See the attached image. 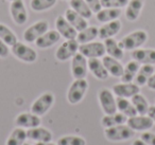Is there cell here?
<instances>
[{
    "instance_id": "e0dca14e",
    "label": "cell",
    "mask_w": 155,
    "mask_h": 145,
    "mask_svg": "<svg viewBox=\"0 0 155 145\" xmlns=\"http://www.w3.org/2000/svg\"><path fill=\"white\" fill-rule=\"evenodd\" d=\"M61 39L60 33L56 30H48L45 34H43L38 39L35 40V45L39 49H48L55 44H58Z\"/></svg>"
},
{
    "instance_id": "3957f363",
    "label": "cell",
    "mask_w": 155,
    "mask_h": 145,
    "mask_svg": "<svg viewBox=\"0 0 155 145\" xmlns=\"http://www.w3.org/2000/svg\"><path fill=\"white\" fill-rule=\"evenodd\" d=\"M87 90H88V83L86 79H74L67 91V101L71 105L80 103L85 96Z\"/></svg>"
},
{
    "instance_id": "7a4b0ae2",
    "label": "cell",
    "mask_w": 155,
    "mask_h": 145,
    "mask_svg": "<svg viewBox=\"0 0 155 145\" xmlns=\"http://www.w3.org/2000/svg\"><path fill=\"white\" fill-rule=\"evenodd\" d=\"M134 134H135V131L132 128H130L127 123L105 128V130H104V136L110 142L127 141L133 138Z\"/></svg>"
},
{
    "instance_id": "4dcf8cb0",
    "label": "cell",
    "mask_w": 155,
    "mask_h": 145,
    "mask_svg": "<svg viewBox=\"0 0 155 145\" xmlns=\"http://www.w3.org/2000/svg\"><path fill=\"white\" fill-rule=\"evenodd\" d=\"M69 5H70V9H72L73 11H75L78 14H80L86 19H89L93 16L94 13L89 9L85 0H70Z\"/></svg>"
},
{
    "instance_id": "836d02e7",
    "label": "cell",
    "mask_w": 155,
    "mask_h": 145,
    "mask_svg": "<svg viewBox=\"0 0 155 145\" xmlns=\"http://www.w3.org/2000/svg\"><path fill=\"white\" fill-rule=\"evenodd\" d=\"M0 39L5 41L9 47L14 46L18 41L17 37L14 34L13 31L3 24H0Z\"/></svg>"
},
{
    "instance_id": "44dd1931",
    "label": "cell",
    "mask_w": 155,
    "mask_h": 145,
    "mask_svg": "<svg viewBox=\"0 0 155 145\" xmlns=\"http://www.w3.org/2000/svg\"><path fill=\"white\" fill-rule=\"evenodd\" d=\"M65 18L69 21V24L78 31L84 30L88 27V22H87V19L84 18L83 16H81L80 14H78L75 11H73L72 9H68L65 12Z\"/></svg>"
},
{
    "instance_id": "8fae6325",
    "label": "cell",
    "mask_w": 155,
    "mask_h": 145,
    "mask_svg": "<svg viewBox=\"0 0 155 145\" xmlns=\"http://www.w3.org/2000/svg\"><path fill=\"white\" fill-rule=\"evenodd\" d=\"M10 13L13 21L18 26H22L28 20V12L24 0H14L10 7Z\"/></svg>"
},
{
    "instance_id": "30bf717a",
    "label": "cell",
    "mask_w": 155,
    "mask_h": 145,
    "mask_svg": "<svg viewBox=\"0 0 155 145\" xmlns=\"http://www.w3.org/2000/svg\"><path fill=\"white\" fill-rule=\"evenodd\" d=\"M49 30V22L47 20H39L33 24L24 32V39L27 43H35L43 34Z\"/></svg>"
},
{
    "instance_id": "ab89813d",
    "label": "cell",
    "mask_w": 155,
    "mask_h": 145,
    "mask_svg": "<svg viewBox=\"0 0 155 145\" xmlns=\"http://www.w3.org/2000/svg\"><path fill=\"white\" fill-rule=\"evenodd\" d=\"M10 53V47L0 39V57L1 58H5L8 57Z\"/></svg>"
},
{
    "instance_id": "ba28073f",
    "label": "cell",
    "mask_w": 155,
    "mask_h": 145,
    "mask_svg": "<svg viewBox=\"0 0 155 145\" xmlns=\"http://www.w3.org/2000/svg\"><path fill=\"white\" fill-rule=\"evenodd\" d=\"M88 73V64L87 58L84 55L78 52L72 58H71V74L73 79H86Z\"/></svg>"
},
{
    "instance_id": "f1b7e54d",
    "label": "cell",
    "mask_w": 155,
    "mask_h": 145,
    "mask_svg": "<svg viewBox=\"0 0 155 145\" xmlns=\"http://www.w3.org/2000/svg\"><path fill=\"white\" fill-rule=\"evenodd\" d=\"M103 44L107 55L112 56L114 58H117V60H121L123 57V50L120 48L119 44L114 39V37L104 39Z\"/></svg>"
},
{
    "instance_id": "ac0fdd59",
    "label": "cell",
    "mask_w": 155,
    "mask_h": 145,
    "mask_svg": "<svg viewBox=\"0 0 155 145\" xmlns=\"http://www.w3.org/2000/svg\"><path fill=\"white\" fill-rule=\"evenodd\" d=\"M27 138L34 142H49L52 140V132L47 128L37 126L27 130Z\"/></svg>"
},
{
    "instance_id": "f35d334b",
    "label": "cell",
    "mask_w": 155,
    "mask_h": 145,
    "mask_svg": "<svg viewBox=\"0 0 155 145\" xmlns=\"http://www.w3.org/2000/svg\"><path fill=\"white\" fill-rule=\"evenodd\" d=\"M85 1H86L89 9L91 10V12L95 14H97L103 8L101 5V0H85Z\"/></svg>"
},
{
    "instance_id": "d4e9b609",
    "label": "cell",
    "mask_w": 155,
    "mask_h": 145,
    "mask_svg": "<svg viewBox=\"0 0 155 145\" xmlns=\"http://www.w3.org/2000/svg\"><path fill=\"white\" fill-rule=\"evenodd\" d=\"M143 7L142 0H130L125 7V18L129 21H135L139 17L140 12Z\"/></svg>"
},
{
    "instance_id": "cb8c5ba5",
    "label": "cell",
    "mask_w": 155,
    "mask_h": 145,
    "mask_svg": "<svg viewBox=\"0 0 155 145\" xmlns=\"http://www.w3.org/2000/svg\"><path fill=\"white\" fill-rule=\"evenodd\" d=\"M121 9H114V8H102L97 14L96 18L101 24H106V22L116 20L120 17Z\"/></svg>"
},
{
    "instance_id": "6da1fadb",
    "label": "cell",
    "mask_w": 155,
    "mask_h": 145,
    "mask_svg": "<svg viewBox=\"0 0 155 145\" xmlns=\"http://www.w3.org/2000/svg\"><path fill=\"white\" fill-rule=\"evenodd\" d=\"M148 40V34L143 30H137L127 34L120 41L119 46L123 51H134L136 49H139L146 41Z\"/></svg>"
},
{
    "instance_id": "f6af8a7d",
    "label": "cell",
    "mask_w": 155,
    "mask_h": 145,
    "mask_svg": "<svg viewBox=\"0 0 155 145\" xmlns=\"http://www.w3.org/2000/svg\"><path fill=\"white\" fill-rule=\"evenodd\" d=\"M24 145H32V144H30V143H27V142H25V144Z\"/></svg>"
},
{
    "instance_id": "7402d4cb",
    "label": "cell",
    "mask_w": 155,
    "mask_h": 145,
    "mask_svg": "<svg viewBox=\"0 0 155 145\" xmlns=\"http://www.w3.org/2000/svg\"><path fill=\"white\" fill-rule=\"evenodd\" d=\"M121 30V22L120 20L116 19L113 21L106 22L104 24L101 28L99 29V38L100 39H106V38H112V37L116 36Z\"/></svg>"
},
{
    "instance_id": "83f0119b",
    "label": "cell",
    "mask_w": 155,
    "mask_h": 145,
    "mask_svg": "<svg viewBox=\"0 0 155 145\" xmlns=\"http://www.w3.org/2000/svg\"><path fill=\"white\" fill-rule=\"evenodd\" d=\"M116 104H117V110L122 113V114H124L125 117L131 118L137 114V111H136L135 107L132 104L131 101H129V98H118L117 96Z\"/></svg>"
},
{
    "instance_id": "5bb4252c",
    "label": "cell",
    "mask_w": 155,
    "mask_h": 145,
    "mask_svg": "<svg viewBox=\"0 0 155 145\" xmlns=\"http://www.w3.org/2000/svg\"><path fill=\"white\" fill-rule=\"evenodd\" d=\"M41 120L39 115H36L32 112H22L18 114L15 119V124L17 127L24 128V129H30L39 126Z\"/></svg>"
},
{
    "instance_id": "277c9868",
    "label": "cell",
    "mask_w": 155,
    "mask_h": 145,
    "mask_svg": "<svg viewBox=\"0 0 155 145\" xmlns=\"http://www.w3.org/2000/svg\"><path fill=\"white\" fill-rule=\"evenodd\" d=\"M11 52L16 58L24 63H27V64H32L37 60L36 51L20 41H17L15 45L12 46Z\"/></svg>"
},
{
    "instance_id": "bcb514c9",
    "label": "cell",
    "mask_w": 155,
    "mask_h": 145,
    "mask_svg": "<svg viewBox=\"0 0 155 145\" xmlns=\"http://www.w3.org/2000/svg\"><path fill=\"white\" fill-rule=\"evenodd\" d=\"M9 1H11V2H12V1H14V0H9Z\"/></svg>"
},
{
    "instance_id": "9a60e30c",
    "label": "cell",
    "mask_w": 155,
    "mask_h": 145,
    "mask_svg": "<svg viewBox=\"0 0 155 145\" xmlns=\"http://www.w3.org/2000/svg\"><path fill=\"white\" fill-rule=\"evenodd\" d=\"M55 28L61 36L64 37L65 39H77L78 31L69 24V21L65 18V16L60 15L56 17Z\"/></svg>"
},
{
    "instance_id": "484cf974",
    "label": "cell",
    "mask_w": 155,
    "mask_h": 145,
    "mask_svg": "<svg viewBox=\"0 0 155 145\" xmlns=\"http://www.w3.org/2000/svg\"><path fill=\"white\" fill-rule=\"evenodd\" d=\"M140 68V64L136 60H131L124 66L123 73L121 75V82L122 83H133L138 70Z\"/></svg>"
},
{
    "instance_id": "4316f807",
    "label": "cell",
    "mask_w": 155,
    "mask_h": 145,
    "mask_svg": "<svg viewBox=\"0 0 155 145\" xmlns=\"http://www.w3.org/2000/svg\"><path fill=\"white\" fill-rule=\"evenodd\" d=\"M127 121V117L122 114L121 112H115L113 114H105L101 119V125L104 128L113 127V126L125 124Z\"/></svg>"
},
{
    "instance_id": "d6986e66",
    "label": "cell",
    "mask_w": 155,
    "mask_h": 145,
    "mask_svg": "<svg viewBox=\"0 0 155 145\" xmlns=\"http://www.w3.org/2000/svg\"><path fill=\"white\" fill-rule=\"evenodd\" d=\"M132 58L140 65H155V49H136L132 51Z\"/></svg>"
},
{
    "instance_id": "9c48e42d",
    "label": "cell",
    "mask_w": 155,
    "mask_h": 145,
    "mask_svg": "<svg viewBox=\"0 0 155 145\" xmlns=\"http://www.w3.org/2000/svg\"><path fill=\"white\" fill-rule=\"evenodd\" d=\"M79 52L85 57L88 58H100L105 55V47L103 43L100 41H91L82 44L79 47Z\"/></svg>"
},
{
    "instance_id": "d6a6232c",
    "label": "cell",
    "mask_w": 155,
    "mask_h": 145,
    "mask_svg": "<svg viewBox=\"0 0 155 145\" xmlns=\"http://www.w3.org/2000/svg\"><path fill=\"white\" fill-rule=\"evenodd\" d=\"M131 102H132V104L134 105V107H135L136 111H137V114L144 115V114L148 113L150 105H149L148 100H147L142 94L137 93L134 96H132Z\"/></svg>"
},
{
    "instance_id": "8992f818",
    "label": "cell",
    "mask_w": 155,
    "mask_h": 145,
    "mask_svg": "<svg viewBox=\"0 0 155 145\" xmlns=\"http://www.w3.org/2000/svg\"><path fill=\"white\" fill-rule=\"evenodd\" d=\"M54 104V95L50 92H45L36 98L31 105V112L36 115L46 114Z\"/></svg>"
},
{
    "instance_id": "ee69618b",
    "label": "cell",
    "mask_w": 155,
    "mask_h": 145,
    "mask_svg": "<svg viewBox=\"0 0 155 145\" xmlns=\"http://www.w3.org/2000/svg\"><path fill=\"white\" fill-rule=\"evenodd\" d=\"M35 145H58V144H54L51 141H49V142H36Z\"/></svg>"
},
{
    "instance_id": "60d3db41",
    "label": "cell",
    "mask_w": 155,
    "mask_h": 145,
    "mask_svg": "<svg viewBox=\"0 0 155 145\" xmlns=\"http://www.w3.org/2000/svg\"><path fill=\"white\" fill-rule=\"evenodd\" d=\"M147 86H148L149 89L151 90H155V72L151 75V77L149 79L148 83H147Z\"/></svg>"
},
{
    "instance_id": "7bdbcfd3",
    "label": "cell",
    "mask_w": 155,
    "mask_h": 145,
    "mask_svg": "<svg viewBox=\"0 0 155 145\" xmlns=\"http://www.w3.org/2000/svg\"><path fill=\"white\" fill-rule=\"evenodd\" d=\"M132 145H148L146 142H143V141L141 140V139H138V140H135L133 143H132Z\"/></svg>"
},
{
    "instance_id": "74e56055",
    "label": "cell",
    "mask_w": 155,
    "mask_h": 145,
    "mask_svg": "<svg viewBox=\"0 0 155 145\" xmlns=\"http://www.w3.org/2000/svg\"><path fill=\"white\" fill-rule=\"evenodd\" d=\"M140 139L148 145H155V134L151 131H143L140 134Z\"/></svg>"
},
{
    "instance_id": "4fadbf2b",
    "label": "cell",
    "mask_w": 155,
    "mask_h": 145,
    "mask_svg": "<svg viewBox=\"0 0 155 145\" xmlns=\"http://www.w3.org/2000/svg\"><path fill=\"white\" fill-rule=\"evenodd\" d=\"M114 95L118 98H131L135 94L140 92V87L137 86L135 83H119L113 86L112 89Z\"/></svg>"
},
{
    "instance_id": "603a6c76",
    "label": "cell",
    "mask_w": 155,
    "mask_h": 145,
    "mask_svg": "<svg viewBox=\"0 0 155 145\" xmlns=\"http://www.w3.org/2000/svg\"><path fill=\"white\" fill-rule=\"evenodd\" d=\"M155 72V67L154 65H141L138 70L137 74L135 76V79H134V83L136 84L137 86L141 87V86L147 85L149 79L151 77V75Z\"/></svg>"
},
{
    "instance_id": "52a82bcc",
    "label": "cell",
    "mask_w": 155,
    "mask_h": 145,
    "mask_svg": "<svg viewBox=\"0 0 155 145\" xmlns=\"http://www.w3.org/2000/svg\"><path fill=\"white\" fill-rule=\"evenodd\" d=\"M98 100L101 106V109L105 114H113L117 112L116 98L114 96L113 91L107 88H102L98 93Z\"/></svg>"
},
{
    "instance_id": "8d00e7d4",
    "label": "cell",
    "mask_w": 155,
    "mask_h": 145,
    "mask_svg": "<svg viewBox=\"0 0 155 145\" xmlns=\"http://www.w3.org/2000/svg\"><path fill=\"white\" fill-rule=\"evenodd\" d=\"M129 3V0H101L103 8H114V9H122Z\"/></svg>"
},
{
    "instance_id": "1f68e13d",
    "label": "cell",
    "mask_w": 155,
    "mask_h": 145,
    "mask_svg": "<svg viewBox=\"0 0 155 145\" xmlns=\"http://www.w3.org/2000/svg\"><path fill=\"white\" fill-rule=\"evenodd\" d=\"M27 131L24 128L16 127L7 139L5 145H24L27 140Z\"/></svg>"
},
{
    "instance_id": "2e32d148",
    "label": "cell",
    "mask_w": 155,
    "mask_h": 145,
    "mask_svg": "<svg viewBox=\"0 0 155 145\" xmlns=\"http://www.w3.org/2000/svg\"><path fill=\"white\" fill-rule=\"evenodd\" d=\"M87 64H88V71L96 79L100 81H105L110 76L107 70L104 67L103 62L100 58H88Z\"/></svg>"
},
{
    "instance_id": "f546056e",
    "label": "cell",
    "mask_w": 155,
    "mask_h": 145,
    "mask_svg": "<svg viewBox=\"0 0 155 145\" xmlns=\"http://www.w3.org/2000/svg\"><path fill=\"white\" fill-rule=\"evenodd\" d=\"M98 36H99V29L96 27H87L86 29L78 33L77 40L80 45H82V44L94 41Z\"/></svg>"
},
{
    "instance_id": "e575fe53",
    "label": "cell",
    "mask_w": 155,
    "mask_h": 145,
    "mask_svg": "<svg viewBox=\"0 0 155 145\" xmlns=\"http://www.w3.org/2000/svg\"><path fill=\"white\" fill-rule=\"evenodd\" d=\"M58 0H31L30 7L35 12H44L53 8Z\"/></svg>"
},
{
    "instance_id": "b9f144b4",
    "label": "cell",
    "mask_w": 155,
    "mask_h": 145,
    "mask_svg": "<svg viewBox=\"0 0 155 145\" xmlns=\"http://www.w3.org/2000/svg\"><path fill=\"white\" fill-rule=\"evenodd\" d=\"M147 114L152 119V121L154 122V124H155V106L149 107V110H148V113H147Z\"/></svg>"
},
{
    "instance_id": "ffe728a7",
    "label": "cell",
    "mask_w": 155,
    "mask_h": 145,
    "mask_svg": "<svg viewBox=\"0 0 155 145\" xmlns=\"http://www.w3.org/2000/svg\"><path fill=\"white\" fill-rule=\"evenodd\" d=\"M102 62H103V65L106 70H107L108 74L114 77H121L124 66L119 62V60L112 57L110 55H104Z\"/></svg>"
},
{
    "instance_id": "7dc6e473",
    "label": "cell",
    "mask_w": 155,
    "mask_h": 145,
    "mask_svg": "<svg viewBox=\"0 0 155 145\" xmlns=\"http://www.w3.org/2000/svg\"><path fill=\"white\" fill-rule=\"evenodd\" d=\"M68 1H70V0H68Z\"/></svg>"
},
{
    "instance_id": "7c38bea8",
    "label": "cell",
    "mask_w": 155,
    "mask_h": 145,
    "mask_svg": "<svg viewBox=\"0 0 155 145\" xmlns=\"http://www.w3.org/2000/svg\"><path fill=\"white\" fill-rule=\"evenodd\" d=\"M127 124L134 131H147L153 127L154 122L148 114H136L134 117L127 118Z\"/></svg>"
},
{
    "instance_id": "5b68a950",
    "label": "cell",
    "mask_w": 155,
    "mask_h": 145,
    "mask_svg": "<svg viewBox=\"0 0 155 145\" xmlns=\"http://www.w3.org/2000/svg\"><path fill=\"white\" fill-rule=\"evenodd\" d=\"M80 44L77 39H66L55 52V57L60 62H66V60L72 58L75 54L79 52Z\"/></svg>"
},
{
    "instance_id": "d590c367",
    "label": "cell",
    "mask_w": 155,
    "mask_h": 145,
    "mask_svg": "<svg viewBox=\"0 0 155 145\" xmlns=\"http://www.w3.org/2000/svg\"><path fill=\"white\" fill-rule=\"evenodd\" d=\"M58 145H86V140L80 136H64L58 140Z\"/></svg>"
}]
</instances>
